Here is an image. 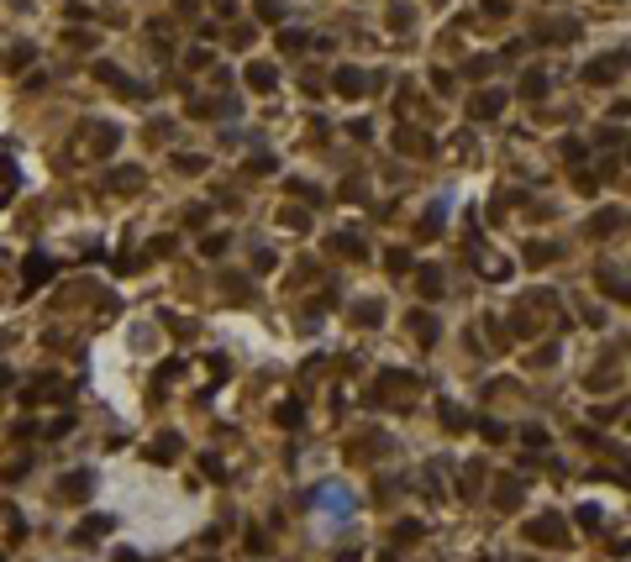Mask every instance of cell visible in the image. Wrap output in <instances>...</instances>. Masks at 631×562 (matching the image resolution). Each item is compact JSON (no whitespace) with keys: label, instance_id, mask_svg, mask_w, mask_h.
I'll list each match as a JSON object with an SVG mask.
<instances>
[{"label":"cell","instance_id":"ffe728a7","mask_svg":"<svg viewBox=\"0 0 631 562\" xmlns=\"http://www.w3.org/2000/svg\"><path fill=\"white\" fill-rule=\"evenodd\" d=\"M600 284H605V289L615 294V300H626V305H631V284H626L621 274H610V269H605V274H600Z\"/></svg>","mask_w":631,"mask_h":562},{"label":"cell","instance_id":"9a60e30c","mask_svg":"<svg viewBox=\"0 0 631 562\" xmlns=\"http://www.w3.org/2000/svg\"><path fill=\"white\" fill-rule=\"evenodd\" d=\"M337 95H364V74H358V69H337Z\"/></svg>","mask_w":631,"mask_h":562},{"label":"cell","instance_id":"4dcf8cb0","mask_svg":"<svg viewBox=\"0 0 631 562\" xmlns=\"http://www.w3.org/2000/svg\"><path fill=\"white\" fill-rule=\"evenodd\" d=\"M415 263H410V252H395V258H389V274H410Z\"/></svg>","mask_w":631,"mask_h":562},{"label":"cell","instance_id":"74e56055","mask_svg":"<svg viewBox=\"0 0 631 562\" xmlns=\"http://www.w3.org/2000/svg\"><path fill=\"white\" fill-rule=\"evenodd\" d=\"M258 16L263 21H279V0H258Z\"/></svg>","mask_w":631,"mask_h":562},{"label":"cell","instance_id":"52a82bcc","mask_svg":"<svg viewBox=\"0 0 631 562\" xmlns=\"http://www.w3.org/2000/svg\"><path fill=\"white\" fill-rule=\"evenodd\" d=\"M95 79H100V85H111V90H122V95H137V85H132L116 63H95Z\"/></svg>","mask_w":631,"mask_h":562},{"label":"cell","instance_id":"1f68e13d","mask_svg":"<svg viewBox=\"0 0 631 562\" xmlns=\"http://www.w3.org/2000/svg\"><path fill=\"white\" fill-rule=\"evenodd\" d=\"M389 26H400V32H405V26H410V6H395V11H389Z\"/></svg>","mask_w":631,"mask_h":562},{"label":"cell","instance_id":"d4e9b609","mask_svg":"<svg viewBox=\"0 0 631 562\" xmlns=\"http://www.w3.org/2000/svg\"><path fill=\"white\" fill-rule=\"evenodd\" d=\"M37 58V48L32 43H21V48H11V69H26V63Z\"/></svg>","mask_w":631,"mask_h":562},{"label":"cell","instance_id":"4fadbf2b","mask_svg":"<svg viewBox=\"0 0 631 562\" xmlns=\"http://www.w3.org/2000/svg\"><path fill=\"white\" fill-rule=\"evenodd\" d=\"M384 394L410 399V394H415V379H410V373H384Z\"/></svg>","mask_w":631,"mask_h":562},{"label":"cell","instance_id":"836d02e7","mask_svg":"<svg viewBox=\"0 0 631 562\" xmlns=\"http://www.w3.org/2000/svg\"><path fill=\"white\" fill-rule=\"evenodd\" d=\"M579 526H584V531L600 526V510H595V504H584V510H579Z\"/></svg>","mask_w":631,"mask_h":562},{"label":"cell","instance_id":"8d00e7d4","mask_svg":"<svg viewBox=\"0 0 631 562\" xmlns=\"http://www.w3.org/2000/svg\"><path fill=\"white\" fill-rule=\"evenodd\" d=\"M184 63H190V69H206V63H211V53H206V48H190V58H184Z\"/></svg>","mask_w":631,"mask_h":562},{"label":"cell","instance_id":"e575fe53","mask_svg":"<svg viewBox=\"0 0 631 562\" xmlns=\"http://www.w3.org/2000/svg\"><path fill=\"white\" fill-rule=\"evenodd\" d=\"M248 552H258V557L268 552V536H263V531H248Z\"/></svg>","mask_w":631,"mask_h":562},{"label":"cell","instance_id":"e0dca14e","mask_svg":"<svg viewBox=\"0 0 631 562\" xmlns=\"http://www.w3.org/2000/svg\"><path fill=\"white\" fill-rule=\"evenodd\" d=\"M321 499H327V510H332V515H347V504H353V499H347V489H337V484L321 489Z\"/></svg>","mask_w":631,"mask_h":562},{"label":"cell","instance_id":"2e32d148","mask_svg":"<svg viewBox=\"0 0 631 562\" xmlns=\"http://www.w3.org/2000/svg\"><path fill=\"white\" fill-rule=\"evenodd\" d=\"M353 320H358V326H379V320H384V305H379V300H364V305L353 310Z\"/></svg>","mask_w":631,"mask_h":562},{"label":"cell","instance_id":"7a4b0ae2","mask_svg":"<svg viewBox=\"0 0 631 562\" xmlns=\"http://www.w3.org/2000/svg\"><path fill=\"white\" fill-rule=\"evenodd\" d=\"M58 394H69V384L53 379V373H43L37 384H26V389H21V405H43V399H58Z\"/></svg>","mask_w":631,"mask_h":562},{"label":"cell","instance_id":"cb8c5ba5","mask_svg":"<svg viewBox=\"0 0 631 562\" xmlns=\"http://www.w3.org/2000/svg\"><path fill=\"white\" fill-rule=\"evenodd\" d=\"M274 416H279V426H290V431H295V426H300V405H295V399H285Z\"/></svg>","mask_w":631,"mask_h":562},{"label":"cell","instance_id":"5bb4252c","mask_svg":"<svg viewBox=\"0 0 631 562\" xmlns=\"http://www.w3.org/2000/svg\"><path fill=\"white\" fill-rule=\"evenodd\" d=\"M500 105H505L500 90H484V95L474 100V116H479V121H484V116H500Z\"/></svg>","mask_w":631,"mask_h":562},{"label":"cell","instance_id":"f546056e","mask_svg":"<svg viewBox=\"0 0 631 562\" xmlns=\"http://www.w3.org/2000/svg\"><path fill=\"white\" fill-rule=\"evenodd\" d=\"M174 252V237H153V242H147V258H169Z\"/></svg>","mask_w":631,"mask_h":562},{"label":"cell","instance_id":"603a6c76","mask_svg":"<svg viewBox=\"0 0 631 562\" xmlns=\"http://www.w3.org/2000/svg\"><path fill=\"white\" fill-rule=\"evenodd\" d=\"M174 452H179V436H158V441H153V458H158V463H169Z\"/></svg>","mask_w":631,"mask_h":562},{"label":"cell","instance_id":"d590c367","mask_svg":"<svg viewBox=\"0 0 631 562\" xmlns=\"http://www.w3.org/2000/svg\"><path fill=\"white\" fill-rule=\"evenodd\" d=\"M479 431H484V441H505V426H500V421H484Z\"/></svg>","mask_w":631,"mask_h":562},{"label":"cell","instance_id":"484cf974","mask_svg":"<svg viewBox=\"0 0 631 562\" xmlns=\"http://www.w3.org/2000/svg\"><path fill=\"white\" fill-rule=\"evenodd\" d=\"M442 426H447V431H463L468 421H463V410H458V405H442Z\"/></svg>","mask_w":631,"mask_h":562},{"label":"cell","instance_id":"6da1fadb","mask_svg":"<svg viewBox=\"0 0 631 562\" xmlns=\"http://www.w3.org/2000/svg\"><path fill=\"white\" fill-rule=\"evenodd\" d=\"M526 541L558 546V541H563V515H536V520H526Z\"/></svg>","mask_w":631,"mask_h":562},{"label":"cell","instance_id":"ba28073f","mask_svg":"<svg viewBox=\"0 0 631 562\" xmlns=\"http://www.w3.org/2000/svg\"><path fill=\"white\" fill-rule=\"evenodd\" d=\"M248 85L258 90V95H268V90L279 85V74H274V63H248Z\"/></svg>","mask_w":631,"mask_h":562},{"label":"cell","instance_id":"9c48e42d","mask_svg":"<svg viewBox=\"0 0 631 562\" xmlns=\"http://www.w3.org/2000/svg\"><path fill=\"white\" fill-rule=\"evenodd\" d=\"M415 284H421V300H442V269L437 263H426V269L415 274Z\"/></svg>","mask_w":631,"mask_h":562},{"label":"cell","instance_id":"44dd1931","mask_svg":"<svg viewBox=\"0 0 631 562\" xmlns=\"http://www.w3.org/2000/svg\"><path fill=\"white\" fill-rule=\"evenodd\" d=\"M615 226H621V210H600V216L589 221V232H595V237H605V232H615Z\"/></svg>","mask_w":631,"mask_h":562},{"label":"cell","instance_id":"ab89813d","mask_svg":"<svg viewBox=\"0 0 631 562\" xmlns=\"http://www.w3.org/2000/svg\"><path fill=\"white\" fill-rule=\"evenodd\" d=\"M6 200H11V190H0V205H6Z\"/></svg>","mask_w":631,"mask_h":562},{"label":"cell","instance_id":"b9f144b4","mask_svg":"<svg viewBox=\"0 0 631 562\" xmlns=\"http://www.w3.org/2000/svg\"><path fill=\"white\" fill-rule=\"evenodd\" d=\"M0 562H6V557H0Z\"/></svg>","mask_w":631,"mask_h":562},{"label":"cell","instance_id":"ac0fdd59","mask_svg":"<svg viewBox=\"0 0 631 562\" xmlns=\"http://www.w3.org/2000/svg\"><path fill=\"white\" fill-rule=\"evenodd\" d=\"M332 247H337V252H347V258H364V237H353V232H342V237H332Z\"/></svg>","mask_w":631,"mask_h":562},{"label":"cell","instance_id":"5b68a950","mask_svg":"<svg viewBox=\"0 0 631 562\" xmlns=\"http://www.w3.org/2000/svg\"><path fill=\"white\" fill-rule=\"evenodd\" d=\"M58 274V263L48 258V252H32V258H26V289H37V284H48V279Z\"/></svg>","mask_w":631,"mask_h":562},{"label":"cell","instance_id":"d6a6232c","mask_svg":"<svg viewBox=\"0 0 631 562\" xmlns=\"http://www.w3.org/2000/svg\"><path fill=\"white\" fill-rule=\"evenodd\" d=\"M174 168H179V173H200V168H206V158H174Z\"/></svg>","mask_w":631,"mask_h":562},{"label":"cell","instance_id":"7c38bea8","mask_svg":"<svg viewBox=\"0 0 631 562\" xmlns=\"http://www.w3.org/2000/svg\"><path fill=\"white\" fill-rule=\"evenodd\" d=\"M410 331H415V342H426V347L437 342V320L426 315V310H415V315H410Z\"/></svg>","mask_w":631,"mask_h":562},{"label":"cell","instance_id":"30bf717a","mask_svg":"<svg viewBox=\"0 0 631 562\" xmlns=\"http://www.w3.org/2000/svg\"><path fill=\"white\" fill-rule=\"evenodd\" d=\"M494 504H500V510H516L521 504V478H500V484H494Z\"/></svg>","mask_w":631,"mask_h":562},{"label":"cell","instance_id":"d6986e66","mask_svg":"<svg viewBox=\"0 0 631 562\" xmlns=\"http://www.w3.org/2000/svg\"><path fill=\"white\" fill-rule=\"evenodd\" d=\"M615 69H621V58H595V63L584 69V79H595V85H600V79H610Z\"/></svg>","mask_w":631,"mask_h":562},{"label":"cell","instance_id":"8fae6325","mask_svg":"<svg viewBox=\"0 0 631 562\" xmlns=\"http://www.w3.org/2000/svg\"><path fill=\"white\" fill-rule=\"evenodd\" d=\"M105 184H111L116 195H132V190H142V173H137V168H116Z\"/></svg>","mask_w":631,"mask_h":562},{"label":"cell","instance_id":"277c9868","mask_svg":"<svg viewBox=\"0 0 631 562\" xmlns=\"http://www.w3.org/2000/svg\"><path fill=\"white\" fill-rule=\"evenodd\" d=\"M116 142H122V131H116V126H100V121H90V137H85V147H90L95 158H105V153H111Z\"/></svg>","mask_w":631,"mask_h":562},{"label":"cell","instance_id":"60d3db41","mask_svg":"<svg viewBox=\"0 0 631 562\" xmlns=\"http://www.w3.org/2000/svg\"><path fill=\"white\" fill-rule=\"evenodd\" d=\"M626 484H631V468H626Z\"/></svg>","mask_w":631,"mask_h":562},{"label":"cell","instance_id":"8992f818","mask_svg":"<svg viewBox=\"0 0 631 562\" xmlns=\"http://www.w3.org/2000/svg\"><path fill=\"white\" fill-rule=\"evenodd\" d=\"M100 536H111V515H85L74 531V541H100Z\"/></svg>","mask_w":631,"mask_h":562},{"label":"cell","instance_id":"3957f363","mask_svg":"<svg viewBox=\"0 0 631 562\" xmlns=\"http://www.w3.org/2000/svg\"><path fill=\"white\" fill-rule=\"evenodd\" d=\"M90 494H95V473H90V468H79V473H69V478H63V499L85 504Z\"/></svg>","mask_w":631,"mask_h":562},{"label":"cell","instance_id":"4316f807","mask_svg":"<svg viewBox=\"0 0 631 562\" xmlns=\"http://www.w3.org/2000/svg\"><path fill=\"white\" fill-rule=\"evenodd\" d=\"M305 43H311L305 32H279V48H285V53H300Z\"/></svg>","mask_w":631,"mask_h":562},{"label":"cell","instance_id":"83f0119b","mask_svg":"<svg viewBox=\"0 0 631 562\" xmlns=\"http://www.w3.org/2000/svg\"><path fill=\"white\" fill-rule=\"evenodd\" d=\"M200 252H206V258H221V252H226V237H221V232H211L206 242H200Z\"/></svg>","mask_w":631,"mask_h":562},{"label":"cell","instance_id":"f35d334b","mask_svg":"<svg viewBox=\"0 0 631 562\" xmlns=\"http://www.w3.org/2000/svg\"><path fill=\"white\" fill-rule=\"evenodd\" d=\"M184 221H190L195 232H200V226H206V205H190V210H184Z\"/></svg>","mask_w":631,"mask_h":562},{"label":"cell","instance_id":"7402d4cb","mask_svg":"<svg viewBox=\"0 0 631 562\" xmlns=\"http://www.w3.org/2000/svg\"><path fill=\"white\" fill-rule=\"evenodd\" d=\"M526 263H531V269H542V263H553V242H531V247H526Z\"/></svg>","mask_w":631,"mask_h":562},{"label":"cell","instance_id":"f1b7e54d","mask_svg":"<svg viewBox=\"0 0 631 562\" xmlns=\"http://www.w3.org/2000/svg\"><path fill=\"white\" fill-rule=\"evenodd\" d=\"M415 536H421V520H400L395 526V541H415Z\"/></svg>","mask_w":631,"mask_h":562}]
</instances>
